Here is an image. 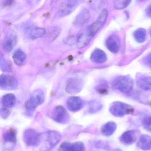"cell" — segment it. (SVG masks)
<instances>
[{
	"label": "cell",
	"mask_w": 151,
	"mask_h": 151,
	"mask_svg": "<svg viewBox=\"0 0 151 151\" xmlns=\"http://www.w3.org/2000/svg\"><path fill=\"white\" fill-rule=\"evenodd\" d=\"M113 87L119 91L128 93L132 91L133 83L132 79L128 76H119L113 81Z\"/></svg>",
	"instance_id": "1"
},
{
	"label": "cell",
	"mask_w": 151,
	"mask_h": 151,
	"mask_svg": "<svg viewBox=\"0 0 151 151\" xmlns=\"http://www.w3.org/2000/svg\"><path fill=\"white\" fill-rule=\"evenodd\" d=\"M45 94L41 89H37L32 93L30 98L25 104L26 109L29 111H33L44 102Z\"/></svg>",
	"instance_id": "2"
},
{
	"label": "cell",
	"mask_w": 151,
	"mask_h": 151,
	"mask_svg": "<svg viewBox=\"0 0 151 151\" xmlns=\"http://www.w3.org/2000/svg\"><path fill=\"white\" fill-rule=\"evenodd\" d=\"M110 113L114 116L122 117L131 114L133 108L131 106L120 101L114 102L110 107Z\"/></svg>",
	"instance_id": "3"
},
{
	"label": "cell",
	"mask_w": 151,
	"mask_h": 151,
	"mask_svg": "<svg viewBox=\"0 0 151 151\" xmlns=\"http://www.w3.org/2000/svg\"><path fill=\"white\" fill-rule=\"evenodd\" d=\"M42 135L43 136H41V134H40V137L41 138L43 139V142H44V147L45 151H48L56 145L61 138L60 134L54 131L47 132Z\"/></svg>",
	"instance_id": "4"
},
{
	"label": "cell",
	"mask_w": 151,
	"mask_h": 151,
	"mask_svg": "<svg viewBox=\"0 0 151 151\" xmlns=\"http://www.w3.org/2000/svg\"><path fill=\"white\" fill-rule=\"evenodd\" d=\"M78 2L76 1H64L59 7L56 16L63 17L69 15L72 13L78 6Z\"/></svg>",
	"instance_id": "5"
},
{
	"label": "cell",
	"mask_w": 151,
	"mask_h": 151,
	"mask_svg": "<svg viewBox=\"0 0 151 151\" xmlns=\"http://www.w3.org/2000/svg\"><path fill=\"white\" fill-rule=\"evenodd\" d=\"M108 15L107 10L106 9H103L95 22L92 24L88 28L87 32L92 37H93L105 24Z\"/></svg>",
	"instance_id": "6"
},
{
	"label": "cell",
	"mask_w": 151,
	"mask_h": 151,
	"mask_svg": "<svg viewBox=\"0 0 151 151\" xmlns=\"http://www.w3.org/2000/svg\"><path fill=\"white\" fill-rule=\"evenodd\" d=\"M18 86V81L14 77L6 75L1 76L0 86L1 89L10 91L16 89Z\"/></svg>",
	"instance_id": "7"
},
{
	"label": "cell",
	"mask_w": 151,
	"mask_h": 151,
	"mask_svg": "<svg viewBox=\"0 0 151 151\" xmlns=\"http://www.w3.org/2000/svg\"><path fill=\"white\" fill-rule=\"evenodd\" d=\"M52 118L55 121L60 123L65 124L69 121V115L65 109L62 106H58L54 109Z\"/></svg>",
	"instance_id": "8"
},
{
	"label": "cell",
	"mask_w": 151,
	"mask_h": 151,
	"mask_svg": "<svg viewBox=\"0 0 151 151\" xmlns=\"http://www.w3.org/2000/svg\"><path fill=\"white\" fill-rule=\"evenodd\" d=\"M24 139L29 146H37L40 141V134L34 129L27 130L24 134Z\"/></svg>",
	"instance_id": "9"
},
{
	"label": "cell",
	"mask_w": 151,
	"mask_h": 151,
	"mask_svg": "<svg viewBox=\"0 0 151 151\" xmlns=\"http://www.w3.org/2000/svg\"><path fill=\"white\" fill-rule=\"evenodd\" d=\"M83 82L81 79L72 78L68 82L66 91L67 93L71 94L78 93L83 89Z\"/></svg>",
	"instance_id": "10"
},
{
	"label": "cell",
	"mask_w": 151,
	"mask_h": 151,
	"mask_svg": "<svg viewBox=\"0 0 151 151\" xmlns=\"http://www.w3.org/2000/svg\"><path fill=\"white\" fill-rule=\"evenodd\" d=\"M83 101L79 97H70L67 100V107L71 112H75L79 111L83 107Z\"/></svg>",
	"instance_id": "11"
},
{
	"label": "cell",
	"mask_w": 151,
	"mask_h": 151,
	"mask_svg": "<svg viewBox=\"0 0 151 151\" xmlns=\"http://www.w3.org/2000/svg\"><path fill=\"white\" fill-rule=\"evenodd\" d=\"M90 17L91 14L89 10L86 8L82 9L74 20V25L77 27H80L87 22Z\"/></svg>",
	"instance_id": "12"
},
{
	"label": "cell",
	"mask_w": 151,
	"mask_h": 151,
	"mask_svg": "<svg viewBox=\"0 0 151 151\" xmlns=\"http://www.w3.org/2000/svg\"><path fill=\"white\" fill-rule=\"evenodd\" d=\"M106 45L110 52L116 53L120 48L119 40L116 36L114 35L110 36L106 41Z\"/></svg>",
	"instance_id": "13"
},
{
	"label": "cell",
	"mask_w": 151,
	"mask_h": 151,
	"mask_svg": "<svg viewBox=\"0 0 151 151\" xmlns=\"http://www.w3.org/2000/svg\"><path fill=\"white\" fill-rule=\"evenodd\" d=\"M91 60L93 62L97 63H101L106 62L107 56L105 53L99 49H95L92 53Z\"/></svg>",
	"instance_id": "14"
},
{
	"label": "cell",
	"mask_w": 151,
	"mask_h": 151,
	"mask_svg": "<svg viewBox=\"0 0 151 151\" xmlns=\"http://www.w3.org/2000/svg\"><path fill=\"white\" fill-rule=\"evenodd\" d=\"M138 85L142 90L145 91L151 90V77L142 76L137 79Z\"/></svg>",
	"instance_id": "15"
},
{
	"label": "cell",
	"mask_w": 151,
	"mask_h": 151,
	"mask_svg": "<svg viewBox=\"0 0 151 151\" xmlns=\"http://www.w3.org/2000/svg\"><path fill=\"white\" fill-rule=\"evenodd\" d=\"M26 33L28 37L30 39H37L43 36L45 33V30L43 28L33 27L29 28Z\"/></svg>",
	"instance_id": "16"
},
{
	"label": "cell",
	"mask_w": 151,
	"mask_h": 151,
	"mask_svg": "<svg viewBox=\"0 0 151 151\" xmlns=\"http://www.w3.org/2000/svg\"><path fill=\"white\" fill-rule=\"evenodd\" d=\"M138 147L144 151H147L151 148V137L147 135L140 137L137 144Z\"/></svg>",
	"instance_id": "17"
},
{
	"label": "cell",
	"mask_w": 151,
	"mask_h": 151,
	"mask_svg": "<svg viewBox=\"0 0 151 151\" xmlns=\"http://www.w3.org/2000/svg\"><path fill=\"white\" fill-rule=\"evenodd\" d=\"M13 60L16 65L22 66L24 64L26 60V55L25 53L21 50H17L13 55Z\"/></svg>",
	"instance_id": "18"
},
{
	"label": "cell",
	"mask_w": 151,
	"mask_h": 151,
	"mask_svg": "<svg viewBox=\"0 0 151 151\" xmlns=\"http://www.w3.org/2000/svg\"><path fill=\"white\" fill-rule=\"evenodd\" d=\"M120 139L122 143L124 145H131L135 140V133L132 131L126 132L121 136Z\"/></svg>",
	"instance_id": "19"
},
{
	"label": "cell",
	"mask_w": 151,
	"mask_h": 151,
	"mask_svg": "<svg viewBox=\"0 0 151 151\" xmlns=\"http://www.w3.org/2000/svg\"><path fill=\"white\" fill-rule=\"evenodd\" d=\"M1 102L3 106L6 107L12 108L16 103V98L14 94L9 93L3 96Z\"/></svg>",
	"instance_id": "20"
},
{
	"label": "cell",
	"mask_w": 151,
	"mask_h": 151,
	"mask_svg": "<svg viewBox=\"0 0 151 151\" xmlns=\"http://www.w3.org/2000/svg\"><path fill=\"white\" fill-rule=\"evenodd\" d=\"M116 124L114 122H109L104 125L101 129V133L106 136H110L115 131Z\"/></svg>",
	"instance_id": "21"
},
{
	"label": "cell",
	"mask_w": 151,
	"mask_h": 151,
	"mask_svg": "<svg viewBox=\"0 0 151 151\" xmlns=\"http://www.w3.org/2000/svg\"><path fill=\"white\" fill-rule=\"evenodd\" d=\"M92 38L87 32L82 34L78 39L77 42V47L79 48H82L86 46L90 43Z\"/></svg>",
	"instance_id": "22"
},
{
	"label": "cell",
	"mask_w": 151,
	"mask_h": 151,
	"mask_svg": "<svg viewBox=\"0 0 151 151\" xmlns=\"http://www.w3.org/2000/svg\"><path fill=\"white\" fill-rule=\"evenodd\" d=\"M134 37L137 42L143 43L145 40L146 37V31L144 29L139 28L134 32Z\"/></svg>",
	"instance_id": "23"
},
{
	"label": "cell",
	"mask_w": 151,
	"mask_h": 151,
	"mask_svg": "<svg viewBox=\"0 0 151 151\" xmlns=\"http://www.w3.org/2000/svg\"><path fill=\"white\" fill-rule=\"evenodd\" d=\"M3 138L4 141L7 143H15L16 141L15 133L12 130H9L6 132L4 134Z\"/></svg>",
	"instance_id": "24"
},
{
	"label": "cell",
	"mask_w": 151,
	"mask_h": 151,
	"mask_svg": "<svg viewBox=\"0 0 151 151\" xmlns=\"http://www.w3.org/2000/svg\"><path fill=\"white\" fill-rule=\"evenodd\" d=\"M60 151H76L75 143L64 142L61 145Z\"/></svg>",
	"instance_id": "25"
},
{
	"label": "cell",
	"mask_w": 151,
	"mask_h": 151,
	"mask_svg": "<svg viewBox=\"0 0 151 151\" xmlns=\"http://www.w3.org/2000/svg\"><path fill=\"white\" fill-rule=\"evenodd\" d=\"M14 45V40L12 38L6 40L3 44V48L7 52H10L13 49Z\"/></svg>",
	"instance_id": "26"
},
{
	"label": "cell",
	"mask_w": 151,
	"mask_h": 151,
	"mask_svg": "<svg viewBox=\"0 0 151 151\" xmlns=\"http://www.w3.org/2000/svg\"><path fill=\"white\" fill-rule=\"evenodd\" d=\"M130 1H114L115 8L116 9H122L129 6Z\"/></svg>",
	"instance_id": "27"
},
{
	"label": "cell",
	"mask_w": 151,
	"mask_h": 151,
	"mask_svg": "<svg viewBox=\"0 0 151 151\" xmlns=\"http://www.w3.org/2000/svg\"><path fill=\"white\" fill-rule=\"evenodd\" d=\"M102 106L100 103L97 101H92L91 104H90V112L91 113H95L97 112L101 109Z\"/></svg>",
	"instance_id": "28"
},
{
	"label": "cell",
	"mask_w": 151,
	"mask_h": 151,
	"mask_svg": "<svg viewBox=\"0 0 151 151\" xmlns=\"http://www.w3.org/2000/svg\"><path fill=\"white\" fill-rule=\"evenodd\" d=\"M1 69L5 71H9L11 70V68L9 66V64L7 62L4 58L2 57L1 54Z\"/></svg>",
	"instance_id": "29"
},
{
	"label": "cell",
	"mask_w": 151,
	"mask_h": 151,
	"mask_svg": "<svg viewBox=\"0 0 151 151\" xmlns=\"http://www.w3.org/2000/svg\"><path fill=\"white\" fill-rule=\"evenodd\" d=\"M143 125L146 129L151 132V116L144 119L143 121Z\"/></svg>",
	"instance_id": "30"
},
{
	"label": "cell",
	"mask_w": 151,
	"mask_h": 151,
	"mask_svg": "<svg viewBox=\"0 0 151 151\" xmlns=\"http://www.w3.org/2000/svg\"><path fill=\"white\" fill-rule=\"evenodd\" d=\"M0 113L1 116L4 118H7L10 114V112L6 109H1Z\"/></svg>",
	"instance_id": "31"
},
{
	"label": "cell",
	"mask_w": 151,
	"mask_h": 151,
	"mask_svg": "<svg viewBox=\"0 0 151 151\" xmlns=\"http://www.w3.org/2000/svg\"><path fill=\"white\" fill-rule=\"evenodd\" d=\"M146 14L148 17L151 18V4L147 7L145 10Z\"/></svg>",
	"instance_id": "32"
},
{
	"label": "cell",
	"mask_w": 151,
	"mask_h": 151,
	"mask_svg": "<svg viewBox=\"0 0 151 151\" xmlns=\"http://www.w3.org/2000/svg\"><path fill=\"white\" fill-rule=\"evenodd\" d=\"M146 60L148 64L151 65V53L149 54L147 56Z\"/></svg>",
	"instance_id": "33"
},
{
	"label": "cell",
	"mask_w": 151,
	"mask_h": 151,
	"mask_svg": "<svg viewBox=\"0 0 151 151\" xmlns=\"http://www.w3.org/2000/svg\"><path fill=\"white\" fill-rule=\"evenodd\" d=\"M111 151H122L121 149L119 148H114V149H112Z\"/></svg>",
	"instance_id": "34"
},
{
	"label": "cell",
	"mask_w": 151,
	"mask_h": 151,
	"mask_svg": "<svg viewBox=\"0 0 151 151\" xmlns=\"http://www.w3.org/2000/svg\"><path fill=\"white\" fill-rule=\"evenodd\" d=\"M150 35H151V30H150Z\"/></svg>",
	"instance_id": "35"
}]
</instances>
